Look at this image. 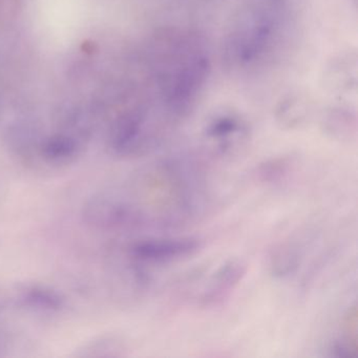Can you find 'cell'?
<instances>
[{
  "label": "cell",
  "mask_w": 358,
  "mask_h": 358,
  "mask_svg": "<svg viewBox=\"0 0 358 358\" xmlns=\"http://www.w3.org/2000/svg\"><path fill=\"white\" fill-rule=\"evenodd\" d=\"M162 52L160 87L163 106L175 120L189 114L210 75L211 64L196 35L169 38Z\"/></svg>",
  "instance_id": "cell-1"
},
{
  "label": "cell",
  "mask_w": 358,
  "mask_h": 358,
  "mask_svg": "<svg viewBox=\"0 0 358 358\" xmlns=\"http://www.w3.org/2000/svg\"><path fill=\"white\" fill-rule=\"evenodd\" d=\"M289 0H255L241 12L224 41L229 69H247L263 59L275 45L287 20Z\"/></svg>",
  "instance_id": "cell-2"
},
{
  "label": "cell",
  "mask_w": 358,
  "mask_h": 358,
  "mask_svg": "<svg viewBox=\"0 0 358 358\" xmlns=\"http://www.w3.org/2000/svg\"><path fill=\"white\" fill-rule=\"evenodd\" d=\"M202 248L194 236L148 238L131 245L129 255L135 266H163L192 257Z\"/></svg>",
  "instance_id": "cell-3"
},
{
  "label": "cell",
  "mask_w": 358,
  "mask_h": 358,
  "mask_svg": "<svg viewBox=\"0 0 358 358\" xmlns=\"http://www.w3.org/2000/svg\"><path fill=\"white\" fill-rule=\"evenodd\" d=\"M249 136L248 122L236 110H217L203 127V137L221 157L238 154L246 145Z\"/></svg>",
  "instance_id": "cell-4"
},
{
  "label": "cell",
  "mask_w": 358,
  "mask_h": 358,
  "mask_svg": "<svg viewBox=\"0 0 358 358\" xmlns=\"http://www.w3.org/2000/svg\"><path fill=\"white\" fill-rule=\"evenodd\" d=\"M85 223L97 229L129 227L141 222L139 211L127 203L106 196H96L85 203L83 209Z\"/></svg>",
  "instance_id": "cell-5"
},
{
  "label": "cell",
  "mask_w": 358,
  "mask_h": 358,
  "mask_svg": "<svg viewBox=\"0 0 358 358\" xmlns=\"http://www.w3.org/2000/svg\"><path fill=\"white\" fill-rule=\"evenodd\" d=\"M246 272V264L241 259H228L222 264L209 278L199 299L200 305L203 308H215L223 305L238 288Z\"/></svg>",
  "instance_id": "cell-6"
},
{
  "label": "cell",
  "mask_w": 358,
  "mask_h": 358,
  "mask_svg": "<svg viewBox=\"0 0 358 358\" xmlns=\"http://www.w3.org/2000/svg\"><path fill=\"white\" fill-rule=\"evenodd\" d=\"M312 106L308 97L293 93L284 96L276 104L274 117L282 129H295L309 120Z\"/></svg>",
  "instance_id": "cell-7"
},
{
  "label": "cell",
  "mask_w": 358,
  "mask_h": 358,
  "mask_svg": "<svg viewBox=\"0 0 358 358\" xmlns=\"http://www.w3.org/2000/svg\"><path fill=\"white\" fill-rule=\"evenodd\" d=\"M322 129L339 141H351L356 137L357 120L355 113L345 108H332L322 117Z\"/></svg>",
  "instance_id": "cell-8"
},
{
  "label": "cell",
  "mask_w": 358,
  "mask_h": 358,
  "mask_svg": "<svg viewBox=\"0 0 358 358\" xmlns=\"http://www.w3.org/2000/svg\"><path fill=\"white\" fill-rule=\"evenodd\" d=\"M20 305L41 312H57L64 307V299L56 291L45 287L24 288L18 295Z\"/></svg>",
  "instance_id": "cell-9"
},
{
  "label": "cell",
  "mask_w": 358,
  "mask_h": 358,
  "mask_svg": "<svg viewBox=\"0 0 358 358\" xmlns=\"http://www.w3.org/2000/svg\"><path fill=\"white\" fill-rule=\"evenodd\" d=\"M78 145L72 138L57 136L41 144V156L50 165H69L78 156Z\"/></svg>",
  "instance_id": "cell-10"
},
{
  "label": "cell",
  "mask_w": 358,
  "mask_h": 358,
  "mask_svg": "<svg viewBox=\"0 0 358 358\" xmlns=\"http://www.w3.org/2000/svg\"><path fill=\"white\" fill-rule=\"evenodd\" d=\"M301 252L299 245L285 243L274 249L270 257V270L275 278L290 275L301 264Z\"/></svg>",
  "instance_id": "cell-11"
},
{
  "label": "cell",
  "mask_w": 358,
  "mask_h": 358,
  "mask_svg": "<svg viewBox=\"0 0 358 358\" xmlns=\"http://www.w3.org/2000/svg\"><path fill=\"white\" fill-rule=\"evenodd\" d=\"M290 165V160L287 158L273 159V160L268 161L265 164L259 166V177L265 182L278 181L288 173Z\"/></svg>",
  "instance_id": "cell-12"
},
{
  "label": "cell",
  "mask_w": 358,
  "mask_h": 358,
  "mask_svg": "<svg viewBox=\"0 0 358 358\" xmlns=\"http://www.w3.org/2000/svg\"><path fill=\"white\" fill-rule=\"evenodd\" d=\"M334 66L338 70L336 72L330 71V73H329L328 78L330 79V85H332L333 83H336V87H339V89L343 87H347L349 89V85H352V83L355 85L356 77H351V72L349 70L352 66H356L355 62L351 64V62H345L343 60L341 62L339 60Z\"/></svg>",
  "instance_id": "cell-13"
}]
</instances>
